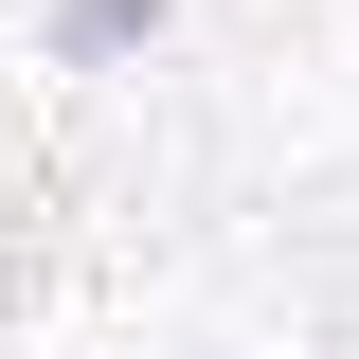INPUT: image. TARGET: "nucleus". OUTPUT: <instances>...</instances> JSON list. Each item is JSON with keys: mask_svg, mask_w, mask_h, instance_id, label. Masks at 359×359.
I'll return each mask as SVG.
<instances>
[{"mask_svg": "<svg viewBox=\"0 0 359 359\" xmlns=\"http://www.w3.org/2000/svg\"><path fill=\"white\" fill-rule=\"evenodd\" d=\"M162 18H180V0H54V72H126Z\"/></svg>", "mask_w": 359, "mask_h": 359, "instance_id": "nucleus-1", "label": "nucleus"}]
</instances>
